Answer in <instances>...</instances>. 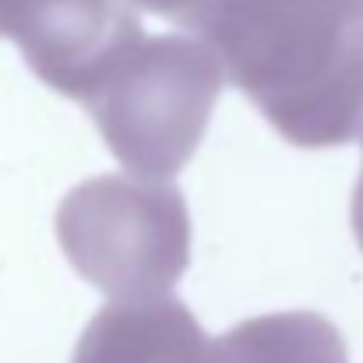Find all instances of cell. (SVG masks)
I'll use <instances>...</instances> for the list:
<instances>
[{
    "label": "cell",
    "mask_w": 363,
    "mask_h": 363,
    "mask_svg": "<svg viewBox=\"0 0 363 363\" xmlns=\"http://www.w3.org/2000/svg\"><path fill=\"white\" fill-rule=\"evenodd\" d=\"M198 35L289 145L363 134V0H219Z\"/></svg>",
    "instance_id": "cell-1"
},
{
    "label": "cell",
    "mask_w": 363,
    "mask_h": 363,
    "mask_svg": "<svg viewBox=\"0 0 363 363\" xmlns=\"http://www.w3.org/2000/svg\"><path fill=\"white\" fill-rule=\"evenodd\" d=\"M223 82V57L205 35H141L85 110L127 173L169 180L198 152Z\"/></svg>",
    "instance_id": "cell-2"
},
{
    "label": "cell",
    "mask_w": 363,
    "mask_h": 363,
    "mask_svg": "<svg viewBox=\"0 0 363 363\" xmlns=\"http://www.w3.org/2000/svg\"><path fill=\"white\" fill-rule=\"evenodd\" d=\"M57 237L74 272L110 300L162 296L191 264L184 194L134 173L78 184L57 212Z\"/></svg>",
    "instance_id": "cell-3"
},
{
    "label": "cell",
    "mask_w": 363,
    "mask_h": 363,
    "mask_svg": "<svg viewBox=\"0 0 363 363\" xmlns=\"http://www.w3.org/2000/svg\"><path fill=\"white\" fill-rule=\"evenodd\" d=\"M212 350L216 339L201 332L198 318L162 293L103 307L82 332L71 363H212Z\"/></svg>",
    "instance_id": "cell-4"
},
{
    "label": "cell",
    "mask_w": 363,
    "mask_h": 363,
    "mask_svg": "<svg viewBox=\"0 0 363 363\" xmlns=\"http://www.w3.org/2000/svg\"><path fill=\"white\" fill-rule=\"evenodd\" d=\"M212 363H350L339 328L314 311L261 314L216 339Z\"/></svg>",
    "instance_id": "cell-5"
},
{
    "label": "cell",
    "mask_w": 363,
    "mask_h": 363,
    "mask_svg": "<svg viewBox=\"0 0 363 363\" xmlns=\"http://www.w3.org/2000/svg\"><path fill=\"white\" fill-rule=\"evenodd\" d=\"M134 11H148V14H159L187 32H201L208 14L219 7V0H121Z\"/></svg>",
    "instance_id": "cell-6"
},
{
    "label": "cell",
    "mask_w": 363,
    "mask_h": 363,
    "mask_svg": "<svg viewBox=\"0 0 363 363\" xmlns=\"http://www.w3.org/2000/svg\"><path fill=\"white\" fill-rule=\"evenodd\" d=\"M353 233H357V243L363 250V173H360V184H357V194H353Z\"/></svg>",
    "instance_id": "cell-7"
},
{
    "label": "cell",
    "mask_w": 363,
    "mask_h": 363,
    "mask_svg": "<svg viewBox=\"0 0 363 363\" xmlns=\"http://www.w3.org/2000/svg\"><path fill=\"white\" fill-rule=\"evenodd\" d=\"M7 14H11V0H0V35H7Z\"/></svg>",
    "instance_id": "cell-8"
}]
</instances>
